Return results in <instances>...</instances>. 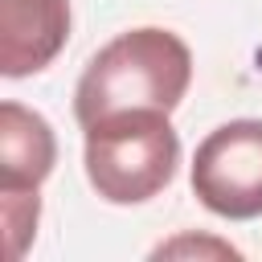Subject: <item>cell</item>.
I'll use <instances>...</instances> for the list:
<instances>
[{"label":"cell","instance_id":"6da1fadb","mask_svg":"<svg viewBox=\"0 0 262 262\" xmlns=\"http://www.w3.org/2000/svg\"><path fill=\"white\" fill-rule=\"evenodd\" d=\"M192 82V53L168 29H131L102 45L74 90V115L82 127L119 111H176Z\"/></svg>","mask_w":262,"mask_h":262},{"label":"cell","instance_id":"7a4b0ae2","mask_svg":"<svg viewBox=\"0 0 262 262\" xmlns=\"http://www.w3.org/2000/svg\"><path fill=\"white\" fill-rule=\"evenodd\" d=\"M86 131V176L111 205H143L164 192L180 164V135L168 111H119Z\"/></svg>","mask_w":262,"mask_h":262},{"label":"cell","instance_id":"3957f363","mask_svg":"<svg viewBox=\"0 0 262 262\" xmlns=\"http://www.w3.org/2000/svg\"><path fill=\"white\" fill-rule=\"evenodd\" d=\"M192 192L225 221L262 217V119H233L201 139L192 156Z\"/></svg>","mask_w":262,"mask_h":262},{"label":"cell","instance_id":"277c9868","mask_svg":"<svg viewBox=\"0 0 262 262\" xmlns=\"http://www.w3.org/2000/svg\"><path fill=\"white\" fill-rule=\"evenodd\" d=\"M70 37V0H0V74L45 70Z\"/></svg>","mask_w":262,"mask_h":262},{"label":"cell","instance_id":"5b68a950","mask_svg":"<svg viewBox=\"0 0 262 262\" xmlns=\"http://www.w3.org/2000/svg\"><path fill=\"white\" fill-rule=\"evenodd\" d=\"M57 143L53 127L20 106L4 102L0 106V196H37L41 180L53 172Z\"/></svg>","mask_w":262,"mask_h":262},{"label":"cell","instance_id":"8992f818","mask_svg":"<svg viewBox=\"0 0 262 262\" xmlns=\"http://www.w3.org/2000/svg\"><path fill=\"white\" fill-rule=\"evenodd\" d=\"M180 250H217V254L237 258V250H233V246H221V242H192V237H180V242H172V246H160L156 254H180Z\"/></svg>","mask_w":262,"mask_h":262}]
</instances>
